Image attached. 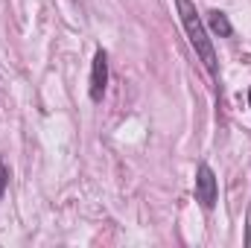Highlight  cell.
I'll use <instances>...</instances> for the list:
<instances>
[{"mask_svg": "<svg viewBox=\"0 0 251 248\" xmlns=\"http://www.w3.org/2000/svg\"><path fill=\"white\" fill-rule=\"evenodd\" d=\"M176 9H178L181 26H184V32H187L193 50H196V53H199V59L204 62L207 73L219 82V64H216V53H213L210 38H207V26H204L201 15L196 12V3H193V0H176Z\"/></svg>", "mask_w": 251, "mask_h": 248, "instance_id": "6da1fadb", "label": "cell"}, {"mask_svg": "<svg viewBox=\"0 0 251 248\" xmlns=\"http://www.w3.org/2000/svg\"><path fill=\"white\" fill-rule=\"evenodd\" d=\"M219 198V181H216V173L207 167V164H199L196 170V201L204 207V210H213Z\"/></svg>", "mask_w": 251, "mask_h": 248, "instance_id": "7a4b0ae2", "label": "cell"}, {"mask_svg": "<svg viewBox=\"0 0 251 248\" xmlns=\"http://www.w3.org/2000/svg\"><path fill=\"white\" fill-rule=\"evenodd\" d=\"M105 85H108V56H105V50H97V53H94V62H91L88 97H91L94 102H100L102 94H105Z\"/></svg>", "mask_w": 251, "mask_h": 248, "instance_id": "3957f363", "label": "cell"}, {"mask_svg": "<svg viewBox=\"0 0 251 248\" xmlns=\"http://www.w3.org/2000/svg\"><path fill=\"white\" fill-rule=\"evenodd\" d=\"M207 26H210L216 35H222V38L234 35V26H231V21H228L225 12H210V15H207Z\"/></svg>", "mask_w": 251, "mask_h": 248, "instance_id": "277c9868", "label": "cell"}, {"mask_svg": "<svg viewBox=\"0 0 251 248\" xmlns=\"http://www.w3.org/2000/svg\"><path fill=\"white\" fill-rule=\"evenodd\" d=\"M6 187H9V167L0 161V198H3V193H6Z\"/></svg>", "mask_w": 251, "mask_h": 248, "instance_id": "5b68a950", "label": "cell"}, {"mask_svg": "<svg viewBox=\"0 0 251 248\" xmlns=\"http://www.w3.org/2000/svg\"><path fill=\"white\" fill-rule=\"evenodd\" d=\"M246 243H249V246H251V228H249V231H246Z\"/></svg>", "mask_w": 251, "mask_h": 248, "instance_id": "8992f818", "label": "cell"}, {"mask_svg": "<svg viewBox=\"0 0 251 248\" xmlns=\"http://www.w3.org/2000/svg\"><path fill=\"white\" fill-rule=\"evenodd\" d=\"M249 105H251V88H249Z\"/></svg>", "mask_w": 251, "mask_h": 248, "instance_id": "52a82bcc", "label": "cell"}]
</instances>
